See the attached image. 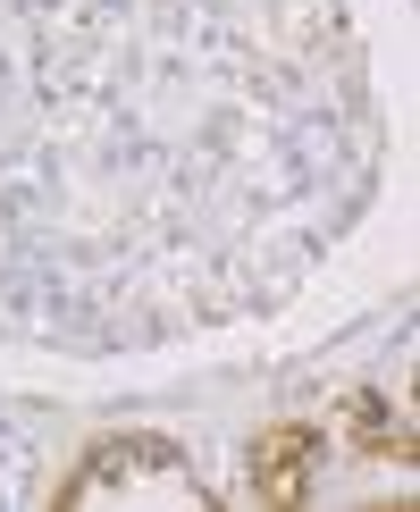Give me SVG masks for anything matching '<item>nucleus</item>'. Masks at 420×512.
Wrapping results in <instances>:
<instances>
[{"label": "nucleus", "mask_w": 420, "mask_h": 512, "mask_svg": "<svg viewBox=\"0 0 420 512\" xmlns=\"http://www.w3.org/2000/svg\"><path fill=\"white\" fill-rule=\"evenodd\" d=\"M160 454H168L160 437L93 445V454H84V471L59 487V504H210V487H202V479H143Z\"/></svg>", "instance_id": "f257e3e1"}]
</instances>
